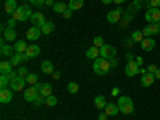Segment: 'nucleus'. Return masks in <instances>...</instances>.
<instances>
[{
    "label": "nucleus",
    "mask_w": 160,
    "mask_h": 120,
    "mask_svg": "<svg viewBox=\"0 0 160 120\" xmlns=\"http://www.w3.org/2000/svg\"><path fill=\"white\" fill-rule=\"evenodd\" d=\"M154 77H155V78H160V69H157V71H155Z\"/></svg>",
    "instance_id": "obj_52"
},
{
    "label": "nucleus",
    "mask_w": 160,
    "mask_h": 120,
    "mask_svg": "<svg viewBox=\"0 0 160 120\" xmlns=\"http://www.w3.org/2000/svg\"><path fill=\"white\" fill-rule=\"evenodd\" d=\"M28 68L26 66H22V68H19V71H18V75H21V77H28Z\"/></svg>",
    "instance_id": "obj_38"
},
{
    "label": "nucleus",
    "mask_w": 160,
    "mask_h": 120,
    "mask_svg": "<svg viewBox=\"0 0 160 120\" xmlns=\"http://www.w3.org/2000/svg\"><path fill=\"white\" fill-rule=\"evenodd\" d=\"M26 59H29L26 53H15V55H13V56L10 58V61H11V64H13V66H18V64H21V62H22V61H26Z\"/></svg>",
    "instance_id": "obj_14"
},
{
    "label": "nucleus",
    "mask_w": 160,
    "mask_h": 120,
    "mask_svg": "<svg viewBox=\"0 0 160 120\" xmlns=\"http://www.w3.org/2000/svg\"><path fill=\"white\" fill-rule=\"evenodd\" d=\"M45 101H47V96H43V95H40L38 93V96L35 98V106H42V104H45Z\"/></svg>",
    "instance_id": "obj_37"
},
{
    "label": "nucleus",
    "mask_w": 160,
    "mask_h": 120,
    "mask_svg": "<svg viewBox=\"0 0 160 120\" xmlns=\"http://www.w3.org/2000/svg\"><path fill=\"white\" fill-rule=\"evenodd\" d=\"M99 56H101V53H99V48H98V47H91V48L87 50V58H88V59L95 61V59L99 58Z\"/></svg>",
    "instance_id": "obj_18"
},
{
    "label": "nucleus",
    "mask_w": 160,
    "mask_h": 120,
    "mask_svg": "<svg viewBox=\"0 0 160 120\" xmlns=\"http://www.w3.org/2000/svg\"><path fill=\"white\" fill-rule=\"evenodd\" d=\"M151 8H160V0H149Z\"/></svg>",
    "instance_id": "obj_41"
},
{
    "label": "nucleus",
    "mask_w": 160,
    "mask_h": 120,
    "mask_svg": "<svg viewBox=\"0 0 160 120\" xmlns=\"http://www.w3.org/2000/svg\"><path fill=\"white\" fill-rule=\"evenodd\" d=\"M127 59L128 61H133V55H131V53H128V55H127Z\"/></svg>",
    "instance_id": "obj_56"
},
{
    "label": "nucleus",
    "mask_w": 160,
    "mask_h": 120,
    "mask_svg": "<svg viewBox=\"0 0 160 120\" xmlns=\"http://www.w3.org/2000/svg\"><path fill=\"white\" fill-rule=\"evenodd\" d=\"M53 77H55V78H59V77H61V72H53Z\"/></svg>",
    "instance_id": "obj_53"
},
{
    "label": "nucleus",
    "mask_w": 160,
    "mask_h": 120,
    "mask_svg": "<svg viewBox=\"0 0 160 120\" xmlns=\"http://www.w3.org/2000/svg\"><path fill=\"white\" fill-rule=\"evenodd\" d=\"M146 21L148 22H158L160 21V8H148V11H146V15H144Z\"/></svg>",
    "instance_id": "obj_4"
},
{
    "label": "nucleus",
    "mask_w": 160,
    "mask_h": 120,
    "mask_svg": "<svg viewBox=\"0 0 160 120\" xmlns=\"http://www.w3.org/2000/svg\"><path fill=\"white\" fill-rule=\"evenodd\" d=\"M13 47H15V53H26V50H28V43L24 40H16Z\"/></svg>",
    "instance_id": "obj_20"
},
{
    "label": "nucleus",
    "mask_w": 160,
    "mask_h": 120,
    "mask_svg": "<svg viewBox=\"0 0 160 120\" xmlns=\"http://www.w3.org/2000/svg\"><path fill=\"white\" fill-rule=\"evenodd\" d=\"M117 64H118V61H117L115 58H112V59H111V66H112V68H115Z\"/></svg>",
    "instance_id": "obj_49"
},
{
    "label": "nucleus",
    "mask_w": 160,
    "mask_h": 120,
    "mask_svg": "<svg viewBox=\"0 0 160 120\" xmlns=\"http://www.w3.org/2000/svg\"><path fill=\"white\" fill-rule=\"evenodd\" d=\"M59 2H61V0H59Z\"/></svg>",
    "instance_id": "obj_58"
},
{
    "label": "nucleus",
    "mask_w": 160,
    "mask_h": 120,
    "mask_svg": "<svg viewBox=\"0 0 160 120\" xmlns=\"http://www.w3.org/2000/svg\"><path fill=\"white\" fill-rule=\"evenodd\" d=\"M99 53H101V56H102V58H106V59H112V58H115V55H117V50H115L112 45L104 43V45L99 48Z\"/></svg>",
    "instance_id": "obj_5"
},
{
    "label": "nucleus",
    "mask_w": 160,
    "mask_h": 120,
    "mask_svg": "<svg viewBox=\"0 0 160 120\" xmlns=\"http://www.w3.org/2000/svg\"><path fill=\"white\" fill-rule=\"evenodd\" d=\"M28 83L26 82V77H21V75H18V77H15L10 82V88L13 90V91H21L22 90V87Z\"/></svg>",
    "instance_id": "obj_6"
},
{
    "label": "nucleus",
    "mask_w": 160,
    "mask_h": 120,
    "mask_svg": "<svg viewBox=\"0 0 160 120\" xmlns=\"http://www.w3.org/2000/svg\"><path fill=\"white\" fill-rule=\"evenodd\" d=\"M37 96H38V91H37L35 85L29 87L28 90L24 91V99L28 101V102H32V101H35V98H37Z\"/></svg>",
    "instance_id": "obj_10"
},
{
    "label": "nucleus",
    "mask_w": 160,
    "mask_h": 120,
    "mask_svg": "<svg viewBox=\"0 0 160 120\" xmlns=\"http://www.w3.org/2000/svg\"><path fill=\"white\" fill-rule=\"evenodd\" d=\"M136 62H138V66H141V64H142V58L138 56V58H136Z\"/></svg>",
    "instance_id": "obj_51"
},
{
    "label": "nucleus",
    "mask_w": 160,
    "mask_h": 120,
    "mask_svg": "<svg viewBox=\"0 0 160 120\" xmlns=\"http://www.w3.org/2000/svg\"><path fill=\"white\" fill-rule=\"evenodd\" d=\"M29 2H31L32 5H35V7H42V5H45V0H29Z\"/></svg>",
    "instance_id": "obj_42"
},
{
    "label": "nucleus",
    "mask_w": 160,
    "mask_h": 120,
    "mask_svg": "<svg viewBox=\"0 0 160 120\" xmlns=\"http://www.w3.org/2000/svg\"><path fill=\"white\" fill-rule=\"evenodd\" d=\"M102 45H104V40H102V37H101V35L93 38V47H98V48H101Z\"/></svg>",
    "instance_id": "obj_35"
},
{
    "label": "nucleus",
    "mask_w": 160,
    "mask_h": 120,
    "mask_svg": "<svg viewBox=\"0 0 160 120\" xmlns=\"http://www.w3.org/2000/svg\"><path fill=\"white\" fill-rule=\"evenodd\" d=\"M42 34H45V35H48V34H51L53 31H55V22H51V21H47L42 28Z\"/></svg>",
    "instance_id": "obj_23"
},
{
    "label": "nucleus",
    "mask_w": 160,
    "mask_h": 120,
    "mask_svg": "<svg viewBox=\"0 0 160 120\" xmlns=\"http://www.w3.org/2000/svg\"><path fill=\"white\" fill-rule=\"evenodd\" d=\"M53 10H55L56 13H61V15H62V13H64L66 10H69V7L66 5V3H62V2H56V3H55V7H53Z\"/></svg>",
    "instance_id": "obj_29"
},
{
    "label": "nucleus",
    "mask_w": 160,
    "mask_h": 120,
    "mask_svg": "<svg viewBox=\"0 0 160 120\" xmlns=\"http://www.w3.org/2000/svg\"><path fill=\"white\" fill-rule=\"evenodd\" d=\"M13 99V90L10 88H2L0 90V102H3V104H7V102H10Z\"/></svg>",
    "instance_id": "obj_13"
},
{
    "label": "nucleus",
    "mask_w": 160,
    "mask_h": 120,
    "mask_svg": "<svg viewBox=\"0 0 160 120\" xmlns=\"http://www.w3.org/2000/svg\"><path fill=\"white\" fill-rule=\"evenodd\" d=\"M26 35H28V38L29 40H38L40 38V35H42V29L40 28H37V26H32V28H29L28 29V32H26Z\"/></svg>",
    "instance_id": "obj_11"
},
{
    "label": "nucleus",
    "mask_w": 160,
    "mask_h": 120,
    "mask_svg": "<svg viewBox=\"0 0 160 120\" xmlns=\"http://www.w3.org/2000/svg\"><path fill=\"white\" fill-rule=\"evenodd\" d=\"M117 106H118L120 112H123L125 115L133 114V109H135V106H133L131 98H128V96H120V98H118V101H117Z\"/></svg>",
    "instance_id": "obj_3"
},
{
    "label": "nucleus",
    "mask_w": 160,
    "mask_h": 120,
    "mask_svg": "<svg viewBox=\"0 0 160 120\" xmlns=\"http://www.w3.org/2000/svg\"><path fill=\"white\" fill-rule=\"evenodd\" d=\"M10 82H11V78H10L7 74H0V87L7 88V87L10 85Z\"/></svg>",
    "instance_id": "obj_30"
},
{
    "label": "nucleus",
    "mask_w": 160,
    "mask_h": 120,
    "mask_svg": "<svg viewBox=\"0 0 160 120\" xmlns=\"http://www.w3.org/2000/svg\"><path fill=\"white\" fill-rule=\"evenodd\" d=\"M142 35H144V37H151V35H152V32H151V28H149V26L142 29Z\"/></svg>",
    "instance_id": "obj_43"
},
{
    "label": "nucleus",
    "mask_w": 160,
    "mask_h": 120,
    "mask_svg": "<svg viewBox=\"0 0 160 120\" xmlns=\"http://www.w3.org/2000/svg\"><path fill=\"white\" fill-rule=\"evenodd\" d=\"M55 0H45V5H48V7H55Z\"/></svg>",
    "instance_id": "obj_47"
},
{
    "label": "nucleus",
    "mask_w": 160,
    "mask_h": 120,
    "mask_svg": "<svg viewBox=\"0 0 160 120\" xmlns=\"http://www.w3.org/2000/svg\"><path fill=\"white\" fill-rule=\"evenodd\" d=\"M108 114H106V112H99V115H98V120H108Z\"/></svg>",
    "instance_id": "obj_46"
},
{
    "label": "nucleus",
    "mask_w": 160,
    "mask_h": 120,
    "mask_svg": "<svg viewBox=\"0 0 160 120\" xmlns=\"http://www.w3.org/2000/svg\"><path fill=\"white\" fill-rule=\"evenodd\" d=\"M51 90H53V87H51L50 83H43L42 91H40V95H43V96H50V95H53Z\"/></svg>",
    "instance_id": "obj_32"
},
{
    "label": "nucleus",
    "mask_w": 160,
    "mask_h": 120,
    "mask_svg": "<svg viewBox=\"0 0 160 120\" xmlns=\"http://www.w3.org/2000/svg\"><path fill=\"white\" fill-rule=\"evenodd\" d=\"M69 10L75 11V10H80L83 7V0H69V3H68Z\"/></svg>",
    "instance_id": "obj_24"
},
{
    "label": "nucleus",
    "mask_w": 160,
    "mask_h": 120,
    "mask_svg": "<svg viewBox=\"0 0 160 120\" xmlns=\"http://www.w3.org/2000/svg\"><path fill=\"white\" fill-rule=\"evenodd\" d=\"M139 45H141V50L142 51H152L155 48V40L152 37H146Z\"/></svg>",
    "instance_id": "obj_12"
},
{
    "label": "nucleus",
    "mask_w": 160,
    "mask_h": 120,
    "mask_svg": "<svg viewBox=\"0 0 160 120\" xmlns=\"http://www.w3.org/2000/svg\"><path fill=\"white\" fill-rule=\"evenodd\" d=\"M123 43H125V45H127L128 48H131V47H133V43H135V42H133V38L130 37V38H125V42H123Z\"/></svg>",
    "instance_id": "obj_44"
},
{
    "label": "nucleus",
    "mask_w": 160,
    "mask_h": 120,
    "mask_svg": "<svg viewBox=\"0 0 160 120\" xmlns=\"http://www.w3.org/2000/svg\"><path fill=\"white\" fill-rule=\"evenodd\" d=\"M68 91H69V93H72V95H75V93L78 91V85H77L75 82H71V83L68 85Z\"/></svg>",
    "instance_id": "obj_36"
},
{
    "label": "nucleus",
    "mask_w": 160,
    "mask_h": 120,
    "mask_svg": "<svg viewBox=\"0 0 160 120\" xmlns=\"http://www.w3.org/2000/svg\"><path fill=\"white\" fill-rule=\"evenodd\" d=\"M16 22H18V21H16V19H13V18H11V19H8V21H7V28H8V29H15Z\"/></svg>",
    "instance_id": "obj_39"
},
{
    "label": "nucleus",
    "mask_w": 160,
    "mask_h": 120,
    "mask_svg": "<svg viewBox=\"0 0 160 120\" xmlns=\"http://www.w3.org/2000/svg\"><path fill=\"white\" fill-rule=\"evenodd\" d=\"M154 80H155L154 74H144L141 77V83H142V87H151L154 83Z\"/></svg>",
    "instance_id": "obj_19"
},
{
    "label": "nucleus",
    "mask_w": 160,
    "mask_h": 120,
    "mask_svg": "<svg viewBox=\"0 0 160 120\" xmlns=\"http://www.w3.org/2000/svg\"><path fill=\"white\" fill-rule=\"evenodd\" d=\"M7 75H8V77H10L11 80H13V78H15V77H18V74H16V72H13V71H11L10 74H7Z\"/></svg>",
    "instance_id": "obj_48"
},
{
    "label": "nucleus",
    "mask_w": 160,
    "mask_h": 120,
    "mask_svg": "<svg viewBox=\"0 0 160 120\" xmlns=\"http://www.w3.org/2000/svg\"><path fill=\"white\" fill-rule=\"evenodd\" d=\"M18 10V5H16V0H7L5 2V13L13 16V13Z\"/></svg>",
    "instance_id": "obj_16"
},
{
    "label": "nucleus",
    "mask_w": 160,
    "mask_h": 120,
    "mask_svg": "<svg viewBox=\"0 0 160 120\" xmlns=\"http://www.w3.org/2000/svg\"><path fill=\"white\" fill-rule=\"evenodd\" d=\"M158 26H160V21H158Z\"/></svg>",
    "instance_id": "obj_57"
},
{
    "label": "nucleus",
    "mask_w": 160,
    "mask_h": 120,
    "mask_svg": "<svg viewBox=\"0 0 160 120\" xmlns=\"http://www.w3.org/2000/svg\"><path fill=\"white\" fill-rule=\"evenodd\" d=\"M42 72H43V74H47V75L55 72V68H53V62H51V61H48V59H47V61H43V62H42Z\"/></svg>",
    "instance_id": "obj_21"
},
{
    "label": "nucleus",
    "mask_w": 160,
    "mask_h": 120,
    "mask_svg": "<svg viewBox=\"0 0 160 120\" xmlns=\"http://www.w3.org/2000/svg\"><path fill=\"white\" fill-rule=\"evenodd\" d=\"M157 69H158V68H157L155 64H149L146 71H148V74H155V71H157Z\"/></svg>",
    "instance_id": "obj_40"
},
{
    "label": "nucleus",
    "mask_w": 160,
    "mask_h": 120,
    "mask_svg": "<svg viewBox=\"0 0 160 120\" xmlns=\"http://www.w3.org/2000/svg\"><path fill=\"white\" fill-rule=\"evenodd\" d=\"M95 106H96V109H99V111H101V109H104L106 106H108V101H106V98H104V96H101V95H99V96H96V98H95Z\"/></svg>",
    "instance_id": "obj_25"
},
{
    "label": "nucleus",
    "mask_w": 160,
    "mask_h": 120,
    "mask_svg": "<svg viewBox=\"0 0 160 120\" xmlns=\"http://www.w3.org/2000/svg\"><path fill=\"white\" fill-rule=\"evenodd\" d=\"M112 2H114V3H117V5H120V3H123L125 0H112Z\"/></svg>",
    "instance_id": "obj_54"
},
{
    "label": "nucleus",
    "mask_w": 160,
    "mask_h": 120,
    "mask_svg": "<svg viewBox=\"0 0 160 120\" xmlns=\"http://www.w3.org/2000/svg\"><path fill=\"white\" fill-rule=\"evenodd\" d=\"M62 16H64L66 19H69V18L72 16V10H66V11L62 13Z\"/></svg>",
    "instance_id": "obj_45"
},
{
    "label": "nucleus",
    "mask_w": 160,
    "mask_h": 120,
    "mask_svg": "<svg viewBox=\"0 0 160 120\" xmlns=\"http://www.w3.org/2000/svg\"><path fill=\"white\" fill-rule=\"evenodd\" d=\"M26 55H28V58L31 59V58H37L38 55H40V47L38 45H29L28 47V50H26Z\"/></svg>",
    "instance_id": "obj_15"
},
{
    "label": "nucleus",
    "mask_w": 160,
    "mask_h": 120,
    "mask_svg": "<svg viewBox=\"0 0 160 120\" xmlns=\"http://www.w3.org/2000/svg\"><path fill=\"white\" fill-rule=\"evenodd\" d=\"M149 28H151V32H152V35H157V34H160V26H158V22H152V24H149Z\"/></svg>",
    "instance_id": "obj_33"
},
{
    "label": "nucleus",
    "mask_w": 160,
    "mask_h": 120,
    "mask_svg": "<svg viewBox=\"0 0 160 120\" xmlns=\"http://www.w3.org/2000/svg\"><path fill=\"white\" fill-rule=\"evenodd\" d=\"M138 72H139L138 62H136V61H128L127 66H125V74H127L128 77H135Z\"/></svg>",
    "instance_id": "obj_9"
},
{
    "label": "nucleus",
    "mask_w": 160,
    "mask_h": 120,
    "mask_svg": "<svg viewBox=\"0 0 160 120\" xmlns=\"http://www.w3.org/2000/svg\"><path fill=\"white\" fill-rule=\"evenodd\" d=\"M13 51H15V47H10V45H2V50H0V53H2V56H13Z\"/></svg>",
    "instance_id": "obj_27"
},
{
    "label": "nucleus",
    "mask_w": 160,
    "mask_h": 120,
    "mask_svg": "<svg viewBox=\"0 0 160 120\" xmlns=\"http://www.w3.org/2000/svg\"><path fill=\"white\" fill-rule=\"evenodd\" d=\"M29 21L32 22V26H37V28H42V26L47 22V19H45V16H43V13H40V11L32 13V16H31Z\"/></svg>",
    "instance_id": "obj_7"
},
{
    "label": "nucleus",
    "mask_w": 160,
    "mask_h": 120,
    "mask_svg": "<svg viewBox=\"0 0 160 120\" xmlns=\"http://www.w3.org/2000/svg\"><path fill=\"white\" fill-rule=\"evenodd\" d=\"M104 112L108 114V115H117V114L120 112V109H118V106H117V104H114V102H108V106L104 108Z\"/></svg>",
    "instance_id": "obj_17"
},
{
    "label": "nucleus",
    "mask_w": 160,
    "mask_h": 120,
    "mask_svg": "<svg viewBox=\"0 0 160 120\" xmlns=\"http://www.w3.org/2000/svg\"><path fill=\"white\" fill-rule=\"evenodd\" d=\"M122 15H123V10L120 8V7L115 8V10H112V11H109V13H108V22H111V24L118 22L120 18H122Z\"/></svg>",
    "instance_id": "obj_8"
},
{
    "label": "nucleus",
    "mask_w": 160,
    "mask_h": 120,
    "mask_svg": "<svg viewBox=\"0 0 160 120\" xmlns=\"http://www.w3.org/2000/svg\"><path fill=\"white\" fill-rule=\"evenodd\" d=\"M3 38L8 40V42H15V40H16V32H15V29H7V31L3 32Z\"/></svg>",
    "instance_id": "obj_26"
},
{
    "label": "nucleus",
    "mask_w": 160,
    "mask_h": 120,
    "mask_svg": "<svg viewBox=\"0 0 160 120\" xmlns=\"http://www.w3.org/2000/svg\"><path fill=\"white\" fill-rule=\"evenodd\" d=\"M111 68H112V66H111V59H106L102 56L96 58L95 62H93V71H95V74H98V75H106L111 71Z\"/></svg>",
    "instance_id": "obj_1"
},
{
    "label": "nucleus",
    "mask_w": 160,
    "mask_h": 120,
    "mask_svg": "<svg viewBox=\"0 0 160 120\" xmlns=\"http://www.w3.org/2000/svg\"><path fill=\"white\" fill-rule=\"evenodd\" d=\"M112 95H114V96L118 95V88H114V90H112Z\"/></svg>",
    "instance_id": "obj_55"
},
{
    "label": "nucleus",
    "mask_w": 160,
    "mask_h": 120,
    "mask_svg": "<svg viewBox=\"0 0 160 120\" xmlns=\"http://www.w3.org/2000/svg\"><path fill=\"white\" fill-rule=\"evenodd\" d=\"M131 38H133V42H135V43H141L146 37L142 35V31H135L131 34Z\"/></svg>",
    "instance_id": "obj_28"
},
{
    "label": "nucleus",
    "mask_w": 160,
    "mask_h": 120,
    "mask_svg": "<svg viewBox=\"0 0 160 120\" xmlns=\"http://www.w3.org/2000/svg\"><path fill=\"white\" fill-rule=\"evenodd\" d=\"M101 2H102L104 5H109V3H114V2H112V0H101Z\"/></svg>",
    "instance_id": "obj_50"
},
{
    "label": "nucleus",
    "mask_w": 160,
    "mask_h": 120,
    "mask_svg": "<svg viewBox=\"0 0 160 120\" xmlns=\"http://www.w3.org/2000/svg\"><path fill=\"white\" fill-rule=\"evenodd\" d=\"M26 82L31 83V85H35V83H37V74H28V77H26Z\"/></svg>",
    "instance_id": "obj_34"
},
{
    "label": "nucleus",
    "mask_w": 160,
    "mask_h": 120,
    "mask_svg": "<svg viewBox=\"0 0 160 120\" xmlns=\"http://www.w3.org/2000/svg\"><path fill=\"white\" fill-rule=\"evenodd\" d=\"M45 104H47V106H50V108H55V106L58 104V98H56L55 95H50V96H47Z\"/></svg>",
    "instance_id": "obj_31"
},
{
    "label": "nucleus",
    "mask_w": 160,
    "mask_h": 120,
    "mask_svg": "<svg viewBox=\"0 0 160 120\" xmlns=\"http://www.w3.org/2000/svg\"><path fill=\"white\" fill-rule=\"evenodd\" d=\"M11 68H13L11 61H2L0 62V74H10Z\"/></svg>",
    "instance_id": "obj_22"
},
{
    "label": "nucleus",
    "mask_w": 160,
    "mask_h": 120,
    "mask_svg": "<svg viewBox=\"0 0 160 120\" xmlns=\"http://www.w3.org/2000/svg\"><path fill=\"white\" fill-rule=\"evenodd\" d=\"M31 16H32V10H31V7L29 5H21V7H18V10L13 13V19H16L18 22H26L28 19H31Z\"/></svg>",
    "instance_id": "obj_2"
}]
</instances>
